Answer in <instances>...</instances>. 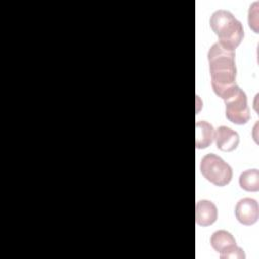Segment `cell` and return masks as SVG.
Here are the masks:
<instances>
[{"mask_svg":"<svg viewBox=\"0 0 259 259\" xmlns=\"http://www.w3.org/2000/svg\"><path fill=\"white\" fill-rule=\"evenodd\" d=\"M214 138V131L210 123L200 120L195 124V145L197 149L207 148Z\"/></svg>","mask_w":259,"mask_h":259,"instance_id":"9c48e42d","label":"cell"},{"mask_svg":"<svg viewBox=\"0 0 259 259\" xmlns=\"http://www.w3.org/2000/svg\"><path fill=\"white\" fill-rule=\"evenodd\" d=\"M212 31L219 37V44L227 50L235 51L244 37L242 23L228 10L214 11L209 19Z\"/></svg>","mask_w":259,"mask_h":259,"instance_id":"7a4b0ae2","label":"cell"},{"mask_svg":"<svg viewBox=\"0 0 259 259\" xmlns=\"http://www.w3.org/2000/svg\"><path fill=\"white\" fill-rule=\"evenodd\" d=\"M213 139L215 140L218 149L223 152L234 151L238 147L240 142L238 133L225 125L217 128Z\"/></svg>","mask_w":259,"mask_h":259,"instance_id":"52a82bcc","label":"cell"},{"mask_svg":"<svg viewBox=\"0 0 259 259\" xmlns=\"http://www.w3.org/2000/svg\"><path fill=\"white\" fill-rule=\"evenodd\" d=\"M218 219L217 206L209 200H199L195 207V220L199 226L212 225Z\"/></svg>","mask_w":259,"mask_h":259,"instance_id":"ba28073f","label":"cell"},{"mask_svg":"<svg viewBox=\"0 0 259 259\" xmlns=\"http://www.w3.org/2000/svg\"><path fill=\"white\" fill-rule=\"evenodd\" d=\"M240 186L247 191L259 190V171L257 169H250L244 171L239 178Z\"/></svg>","mask_w":259,"mask_h":259,"instance_id":"30bf717a","label":"cell"},{"mask_svg":"<svg viewBox=\"0 0 259 259\" xmlns=\"http://www.w3.org/2000/svg\"><path fill=\"white\" fill-rule=\"evenodd\" d=\"M227 118L236 124H245L250 119V110L247 105L245 92L236 85L224 98Z\"/></svg>","mask_w":259,"mask_h":259,"instance_id":"277c9868","label":"cell"},{"mask_svg":"<svg viewBox=\"0 0 259 259\" xmlns=\"http://www.w3.org/2000/svg\"><path fill=\"white\" fill-rule=\"evenodd\" d=\"M200 171L206 180L217 186L229 184L233 176L231 166L214 154H207L202 158Z\"/></svg>","mask_w":259,"mask_h":259,"instance_id":"3957f363","label":"cell"},{"mask_svg":"<svg viewBox=\"0 0 259 259\" xmlns=\"http://www.w3.org/2000/svg\"><path fill=\"white\" fill-rule=\"evenodd\" d=\"M235 215L237 220L246 226L255 224L259 215L258 203L253 198H243L237 202L235 208Z\"/></svg>","mask_w":259,"mask_h":259,"instance_id":"8992f818","label":"cell"},{"mask_svg":"<svg viewBox=\"0 0 259 259\" xmlns=\"http://www.w3.org/2000/svg\"><path fill=\"white\" fill-rule=\"evenodd\" d=\"M210 245L218 253H220V258L222 259L245 258L243 249L236 245V241L233 235L225 230H219L211 235Z\"/></svg>","mask_w":259,"mask_h":259,"instance_id":"5b68a950","label":"cell"},{"mask_svg":"<svg viewBox=\"0 0 259 259\" xmlns=\"http://www.w3.org/2000/svg\"><path fill=\"white\" fill-rule=\"evenodd\" d=\"M207 59L211 77V87L214 93L224 99L237 85L235 51L227 50L219 42H215L209 49Z\"/></svg>","mask_w":259,"mask_h":259,"instance_id":"6da1fadb","label":"cell"}]
</instances>
